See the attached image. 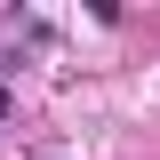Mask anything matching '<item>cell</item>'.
Returning <instances> with one entry per match:
<instances>
[{"label": "cell", "instance_id": "obj_1", "mask_svg": "<svg viewBox=\"0 0 160 160\" xmlns=\"http://www.w3.org/2000/svg\"><path fill=\"white\" fill-rule=\"evenodd\" d=\"M0 112H8V80H0Z\"/></svg>", "mask_w": 160, "mask_h": 160}]
</instances>
